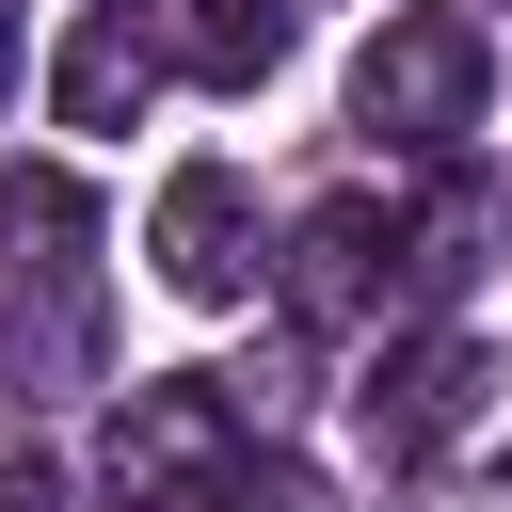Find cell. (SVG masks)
Masks as SVG:
<instances>
[{"label":"cell","mask_w":512,"mask_h":512,"mask_svg":"<svg viewBox=\"0 0 512 512\" xmlns=\"http://www.w3.org/2000/svg\"><path fill=\"white\" fill-rule=\"evenodd\" d=\"M496 240H512V208H496V176H448V192H432V208L400 224V272H416V288L448 304V288H464V272L496 256Z\"/></svg>","instance_id":"8992f818"},{"label":"cell","mask_w":512,"mask_h":512,"mask_svg":"<svg viewBox=\"0 0 512 512\" xmlns=\"http://www.w3.org/2000/svg\"><path fill=\"white\" fill-rule=\"evenodd\" d=\"M400 272V208H368V192H336V208H304V240H288V320L304 336H336V320H368V288Z\"/></svg>","instance_id":"5b68a950"},{"label":"cell","mask_w":512,"mask_h":512,"mask_svg":"<svg viewBox=\"0 0 512 512\" xmlns=\"http://www.w3.org/2000/svg\"><path fill=\"white\" fill-rule=\"evenodd\" d=\"M480 384H496V352H480L464 320L400 336V352H384V384H368V448H384V464H432V448L480 416Z\"/></svg>","instance_id":"277c9868"},{"label":"cell","mask_w":512,"mask_h":512,"mask_svg":"<svg viewBox=\"0 0 512 512\" xmlns=\"http://www.w3.org/2000/svg\"><path fill=\"white\" fill-rule=\"evenodd\" d=\"M0 512H64V464H48V448H16V464H0Z\"/></svg>","instance_id":"9c48e42d"},{"label":"cell","mask_w":512,"mask_h":512,"mask_svg":"<svg viewBox=\"0 0 512 512\" xmlns=\"http://www.w3.org/2000/svg\"><path fill=\"white\" fill-rule=\"evenodd\" d=\"M144 80H160V48H144L128 16H96V32L64 48V128H128V112H144Z\"/></svg>","instance_id":"52a82bcc"},{"label":"cell","mask_w":512,"mask_h":512,"mask_svg":"<svg viewBox=\"0 0 512 512\" xmlns=\"http://www.w3.org/2000/svg\"><path fill=\"white\" fill-rule=\"evenodd\" d=\"M112 480H128V512H192V496H224V480H240V400H224L208 368L128 384V400H112Z\"/></svg>","instance_id":"7a4b0ae2"},{"label":"cell","mask_w":512,"mask_h":512,"mask_svg":"<svg viewBox=\"0 0 512 512\" xmlns=\"http://www.w3.org/2000/svg\"><path fill=\"white\" fill-rule=\"evenodd\" d=\"M112 16H128V0H112Z\"/></svg>","instance_id":"8fae6325"},{"label":"cell","mask_w":512,"mask_h":512,"mask_svg":"<svg viewBox=\"0 0 512 512\" xmlns=\"http://www.w3.org/2000/svg\"><path fill=\"white\" fill-rule=\"evenodd\" d=\"M272 48H288L272 0H176V64L192 80H272Z\"/></svg>","instance_id":"ba28073f"},{"label":"cell","mask_w":512,"mask_h":512,"mask_svg":"<svg viewBox=\"0 0 512 512\" xmlns=\"http://www.w3.org/2000/svg\"><path fill=\"white\" fill-rule=\"evenodd\" d=\"M16 80H32V16L0 0V96H16Z\"/></svg>","instance_id":"30bf717a"},{"label":"cell","mask_w":512,"mask_h":512,"mask_svg":"<svg viewBox=\"0 0 512 512\" xmlns=\"http://www.w3.org/2000/svg\"><path fill=\"white\" fill-rule=\"evenodd\" d=\"M144 256H160L176 304H240V288H256V208H240V176H224V160H176L160 208H144Z\"/></svg>","instance_id":"3957f363"},{"label":"cell","mask_w":512,"mask_h":512,"mask_svg":"<svg viewBox=\"0 0 512 512\" xmlns=\"http://www.w3.org/2000/svg\"><path fill=\"white\" fill-rule=\"evenodd\" d=\"M480 80H496L480 16L416 0V16H384V32H368V64H352V112H368L384 144H464V128H480Z\"/></svg>","instance_id":"6da1fadb"}]
</instances>
